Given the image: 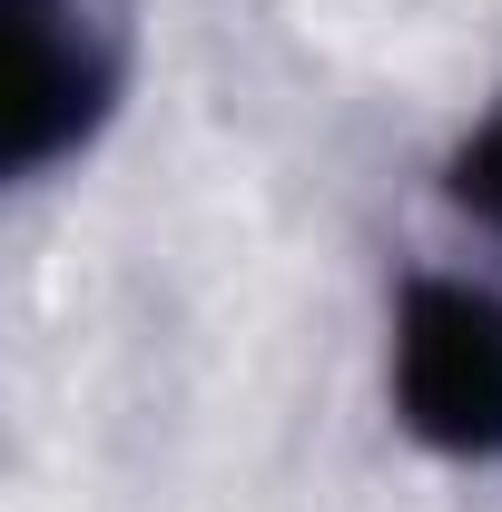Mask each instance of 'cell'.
Listing matches in <instances>:
<instances>
[{
  "label": "cell",
  "mask_w": 502,
  "mask_h": 512,
  "mask_svg": "<svg viewBox=\"0 0 502 512\" xmlns=\"http://www.w3.org/2000/svg\"><path fill=\"white\" fill-rule=\"evenodd\" d=\"M394 414L443 463H502V296L473 276H404Z\"/></svg>",
  "instance_id": "cell-1"
},
{
  "label": "cell",
  "mask_w": 502,
  "mask_h": 512,
  "mask_svg": "<svg viewBox=\"0 0 502 512\" xmlns=\"http://www.w3.org/2000/svg\"><path fill=\"white\" fill-rule=\"evenodd\" d=\"M128 40L109 0H20V99H10V178L79 158L119 109Z\"/></svg>",
  "instance_id": "cell-2"
},
{
  "label": "cell",
  "mask_w": 502,
  "mask_h": 512,
  "mask_svg": "<svg viewBox=\"0 0 502 512\" xmlns=\"http://www.w3.org/2000/svg\"><path fill=\"white\" fill-rule=\"evenodd\" d=\"M443 197H453V207H463L483 237H502V109L473 128L453 158H443Z\"/></svg>",
  "instance_id": "cell-3"
}]
</instances>
